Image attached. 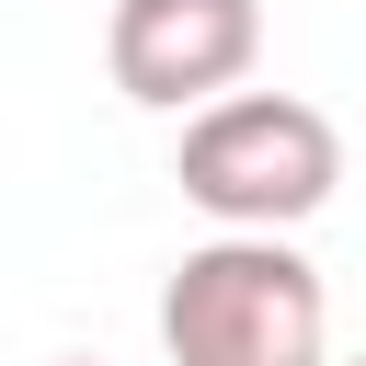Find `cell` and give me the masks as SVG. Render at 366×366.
I'll list each match as a JSON object with an SVG mask.
<instances>
[{
  "mask_svg": "<svg viewBox=\"0 0 366 366\" xmlns=\"http://www.w3.org/2000/svg\"><path fill=\"white\" fill-rule=\"evenodd\" d=\"M172 183H183L194 217H217V240H286L297 217L332 206L343 137L309 92H229V103L183 114Z\"/></svg>",
  "mask_w": 366,
  "mask_h": 366,
  "instance_id": "1",
  "label": "cell"
},
{
  "mask_svg": "<svg viewBox=\"0 0 366 366\" xmlns=\"http://www.w3.org/2000/svg\"><path fill=\"white\" fill-rule=\"evenodd\" d=\"M172 366H332V297L297 240H194L160 274Z\"/></svg>",
  "mask_w": 366,
  "mask_h": 366,
  "instance_id": "2",
  "label": "cell"
},
{
  "mask_svg": "<svg viewBox=\"0 0 366 366\" xmlns=\"http://www.w3.org/2000/svg\"><path fill=\"white\" fill-rule=\"evenodd\" d=\"M252 57H263V0H114V23H103V69L149 114L229 103L252 80Z\"/></svg>",
  "mask_w": 366,
  "mask_h": 366,
  "instance_id": "3",
  "label": "cell"
},
{
  "mask_svg": "<svg viewBox=\"0 0 366 366\" xmlns=\"http://www.w3.org/2000/svg\"><path fill=\"white\" fill-rule=\"evenodd\" d=\"M343 366H366V355H343Z\"/></svg>",
  "mask_w": 366,
  "mask_h": 366,
  "instance_id": "4",
  "label": "cell"
},
{
  "mask_svg": "<svg viewBox=\"0 0 366 366\" xmlns=\"http://www.w3.org/2000/svg\"><path fill=\"white\" fill-rule=\"evenodd\" d=\"M69 366H80V355H69Z\"/></svg>",
  "mask_w": 366,
  "mask_h": 366,
  "instance_id": "5",
  "label": "cell"
}]
</instances>
